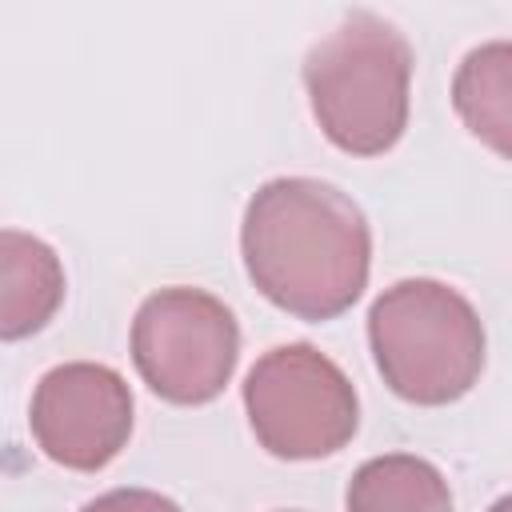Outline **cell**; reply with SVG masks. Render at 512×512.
Instances as JSON below:
<instances>
[{"mask_svg":"<svg viewBox=\"0 0 512 512\" xmlns=\"http://www.w3.org/2000/svg\"><path fill=\"white\" fill-rule=\"evenodd\" d=\"M240 256L268 304L296 320L344 316L372 272V228L360 204L316 176H276L244 208Z\"/></svg>","mask_w":512,"mask_h":512,"instance_id":"obj_1","label":"cell"},{"mask_svg":"<svg viewBox=\"0 0 512 512\" xmlns=\"http://www.w3.org/2000/svg\"><path fill=\"white\" fill-rule=\"evenodd\" d=\"M304 92L320 132L348 156H380L408 128L412 44L376 12H348L304 56Z\"/></svg>","mask_w":512,"mask_h":512,"instance_id":"obj_2","label":"cell"},{"mask_svg":"<svg viewBox=\"0 0 512 512\" xmlns=\"http://www.w3.org/2000/svg\"><path fill=\"white\" fill-rule=\"evenodd\" d=\"M368 348L400 400L440 408L472 392L484 372L488 336L476 308L452 284L412 276L372 300Z\"/></svg>","mask_w":512,"mask_h":512,"instance_id":"obj_3","label":"cell"},{"mask_svg":"<svg viewBox=\"0 0 512 512\" xmlns=\"http://www.w3.org/2000/svg\"><path fill=\"white\" fill-rule=\"evenodd\" d=\"M244 412L252 436L276 460L332 456L360 424L352 380L312 344H280L264 352L244 380Z\"/></svg>","mask_w":512,"mask_h":512,"instance_id":"obj_4","label":"cell"},{"mask_svg":"<svg viewBox=\"0 0 512 512\" xmlns=\"http://www.w3.org/2000/svg\"><path fill=\"white\" fill-rule=\"evenodd\" d=\"M240 360L232 308L204 288H160L132 320V364L168 404H208L224 392Z\"/></svg>","mask_w":512,"mask_h":512,"instance_id":"obj_5","label":"cell"},{"mask_svg":"<svg viewBox=\"0 0 512 512\" xmlns=\"http://www.w3.org/2000/svg\"><path fill=\"white\" fill-rule=\"evenodd\" d=\"M28 424L48 460L72 472H100L132 436V388L108 364H60L40 376Z\"/></svg>","mask_w":512,"mask_h":512,"instance_id":"obj_6","label":"cell"},{"mask_svg":"<svg viewBox=\"0 0 512 512\" xmlns=\"http://www.w3.org/2000/svg\"><path fill=\"white\" fill-rule=\"evenodd\" d=\"M64 264L32 232L0 228V340L44 332L64 304Z\"/></svg>","mask_w":512,"mask_h":512,"instance_id":"obj_7","label":"cell"},{"mask_svg":"<svg viewBox=\"0 0 512 512\" xmlns=\"http://www.w3.org/2000/svg\"><path fill=\"white\" fill-rule=\"evenodd\" d=\"M344 512H456L448 480L420 456H372L364 460L344 492Z\"/></svg>","mask_w":512,"mask_h":512,"instance_id":"obj_8","label":"cell"},{"mask_svg":"<svg viewBox=\"0 0 512 512\" xmlns=\"http://www.w3.org/2000/svg\"><path fill=\"white\" fill-rule=\"evenodd\" d=\"M452 100L472 136H480L492 152L508 156V44H484L464 56Z\"/></svg>","mask_w":512,"mask_h":512,"instance_id":"obj_9","label":"cell"},{"mask_svg":"<svg viewBox=\"0 0 512 512\" xmlns=\"http://www.w3.org/2000/svg\"><path fill=\"white\" fill-rule=\"evenodd\" d=\"M80 512H180V504L160 492H148V488H112V492L88 500Z\"/></svg>","mask_w":512,"mask_h":512,"instance_id":"obj_10","label":"cell"}]
</instances>
